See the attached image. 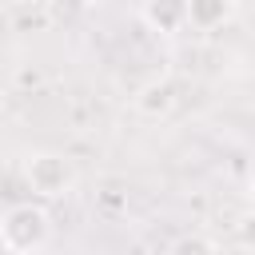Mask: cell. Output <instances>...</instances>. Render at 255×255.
<instances>
[{
    "label": "cell",
    "mask_w": 255,
    "mask_h": 255,
    "mask_svg": "<svg viewBox=\"0 0 255 255\" xmlns=\"http://www.w3.org/2000/svg\"><path fill=\"white\" fill-rule=\"evenodd\" d=\"M48 235H52V219L40 203H16L0 219V247L8 255H32L48 243Z\"/></svg>",
    "instance_id": "1"
},
{
    "label": "cell",
    "mask_w": 255,
    "mask_h": 255,
    "mask_svg": "<svg viewBox=\"0 0 255 255\" xmlns=\"http://www.w3.org/2000/svg\"><path fill=\"white\" fill-rule=\"evenodd\" d=\"M24 175H28V187H32L40 199H60V195H68L72 183H76L72 163H68L64 155H56V151H32V155L24 159Z\"/></svg>",
    "instance_id": "2"
},
{
    "label": "cell",
    "mask_w": 255,
    "mask_h": 255,
    "mask_svg": "<svg viewBox=\"0 0 255 255\" xmlns=\"http://www.w3.org/2000/svg\"><path fill=\"white\" fill-rule=\"evenodd\" d=\"M143 24L159 36H175L183 32L187 20V0H143Z\"/></svg>",
    "instance_id": "3"
},
{
    "label": "cell",
    "mask_w": 255,
    "mask_h": 255,
    "mask_svg": "<svg viewBox=\"0 0 255 255\" xmlns=\"http://www.w3.org/2000/svg\"><path fill=\"white\" fill-rule=\"evenodd\" d=\"M175 104H179V96H175L171 80H151V84H143L135 92V112L143 120H167L175 112Z\"/></svg>",
    "instance_id": "4"
},
{
    "label": "cell",
    "mask_w": 255,
    "mask_h": 255,
    "mask_svg": "<svg viewBox=\"0 0 255 255\" xmlns=\"http://www.w3.org/2000/svg\"><path fill=\"white\" fill-rule=\"evenodd\" d=\"M231 16V0H187V20L195 28H219Z\"/></svg>",
    "instance_id": "5"
},
{
    "label": "cell",
    "mask_w": 255,
    "mask_h": 255,
    "mask_svg": "<svg viewBox=\"0 0 255 255\" xmlns=\"http://www.w3.org/2000/svg\"><path fill=\"white\" fill-rule=\"evenodd\" d=\"M167 255H219V247H215L203 231H187V235H179V239L171 243Z\"/></svg>",
    "instance_id": "6"
},
{
    "label": "cell",
    "mask_w": 255,
    "mask_h": 255,
    "mask_svg": "<svg viewBox=\"0 0 255 255\" xmlns=\"http://www.w3.org/2000/svg\"><path fill=\"white\" fill-rule=\"evenodd\" d=\"M235 239H239V247L255 251V211L239 215V223H235Z\"/></svg>",
    "instance_id": "7"
},
{
    "label": "cell",
    "mask_w": 255,
    "mask_h": 255,
    "mask_svg": "<svg viewBox=\"0 0 255 255\" xmlns=\"http://www.w3.org/2000/svg\"><path fill=\"white\" fill-rule=\"evenodd\" d=\"M247 195H251V203H255V167H251V175H247Z\"/></svg>",
    "instance_id": "8"
},
{
    "label": "cell",
    "mask_w": 255,
    "mask_h": 255,
    "mask_svg": "<svg viewBox=\"0 0 255 255\" xmlns=\"http://www.w3.org/2000/svg\"><path fill=\"white\" fill-rule=\"evenodd\" d=\"M76 4H84V8H100V4H108V0H76Z\"/></svg>",
    "instance_id": "9"
}]
</instances>
